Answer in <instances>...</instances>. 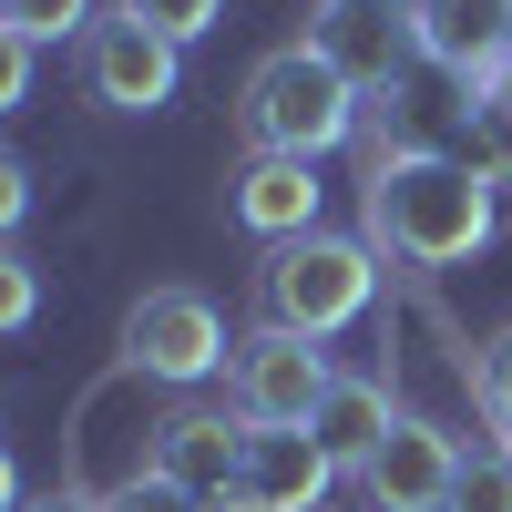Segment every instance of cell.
<instances>
[{"mask_svg": "<svg viewBox=\"0 0 512 512\" xmlns=\"http://www.w3.org/2000/svg\"><path fill=\"white\" fill-rule=\"evenodd\" d=\"M0 21H11L31 52H41V41H82L103 11H93V0H0Z\"/></svg>", "mask_w": 512, "mask_h": 512, "instance_id": "obj_15", "label": "cell"}, {"mask_svg": "<svg viewBox=\"0 0 512 512\" xmlns=\"http://www.w3.org/2000/svg\"><path fill=\"white\" fill-rule=\"evenodd\" d=\"M267 512H318L328 482H338V451L297 420V431H267V420H246V472H236Z\"/></svg>", "mask_w": 512, "mask_h": 512, "instance_id": "obj_11", "label": "cell"}, {"mask_svg": "<svg viewBox=\"0 0 512 512\" xmlns=\"http://www.w3.org/2000/svg\"><path fill=\"white\" fill-rule=\"evenodd\" d=\"M328 379H338L328 349L297 338V328H246L226 349V400H236V420H267V431H297V420L318 410Z\"/></svg>", "mask_w": 512, "mask_h": 512, "instance_id": "obj_5", "label": "cell"}, {"mask_svg": "<svg viewBox=\"0 0 512 512\" xmlns=\"http://www.w3.org/2000/svg\"><path fill=\"white\" fill-rule=\"evenodd\" d=\"M236 226L246 236H267V246H287V236H308L318 226V164L308 154H246V175H236Z\"/></svg>", "mask_w": 512, "mask_h": 512, "instance_id": "obj_12", "label": "cell"}, {"mask_svg": "<svg viewBox=\"0 0 512 512\" xmlns=\"http://www.w3.org/2000/svg\"><path fill=\"white\" fill-rule=\"evenodd\" d=\"M103 512H195L175 482H154V472H134V482H123V492H103Z\"/></svg>", "mask_w": 512, "mask_h": 512, "instance_id": "obj_20", "label": "cell"}, {"mask_svg": "<svg viewBox=\"0 0 512 512\" xmlns=\"http://www.w3.org/2000/svg\"><path fill=\"white\" fill-rule=\"evenodd\" d=\"M318 52L359 82V93H400V72L420 62V31H410V0H318Z\"/></svg>", "mask_w": 512, "mask_h": 512, "instance_id": "obj_8", "label": "cell"}, {"mask_svg": "<svg viewBox=\"0 0 512 512\" xmlns=\"http://www.w3.org/2000/svg\"><path fill=\"white\" fill-rule=\"evenodd\" d=\"M256 297H267V328L338 338L349 318H369V297H379V246H369V236H328V226H308V236L267 246Z\"/></svg>", "mask_w": 512, "mask_h": 512, "instance_id": "obj_3", "label": "cell"}, {"mask_svg": "<svg viewBox=\"0 0 512 512\" xmlns=\"http://www.w3.org/2000/svg\"><path fill=\"white\" fill-rule=\"evenodd\" d=\"M451 512H512V451H461Z\"/></svg>", "mask_w": 512, "mask_h": 512, "instance_id": "obj_17", "label": "cell"}, {"mask_svg": "<svg viewBox=\"0 0 512 512\" xmlns=\"http://www.w3.org/2000/svg\"><path fill=\"white\" fill-rule=\"evenodd\" d=\"M390 379H379V369H338L328 379V390H318V410H308V431L338 451V472H359V461L379 451V441H390Z\"/></svg>", "mask_w": 512, "mask_h": 512, "instance_id": "obj_13", "label": "cell"}, {"mask_svg": "<svg viewBox=\"0 0 512 512\" xmlns=\"http://www.w3.org/2000/svg\"><path fill=\"white\" fill-rule=\"evenodd\" d=\"M379 256L400 267H461V256L492 246V175H472L461 154H390L369 164V226H359Z\"/></svg>", "mask_w": 512, "mask_h": 512, "instance_id": "obj_1", "label": "cell"}, {"mask_svg": "<svg viewBox=\"0 0 512 512\" xmlns=\"http://www.w3.org/2000/svg\"><path fill=\"white\" fill-rule=\"evenodd\" d=\"M21 512H103V492H41V502H21Z\"/></svg>", "mask_w": 512, "mask_h": 512, "instance_id": "obj_23", "label": "cell"}, {"mask_svg": "<svg viewBox=\"0 0 512 512\" xmlns=\"http://www.w3.org/2000/svg\"><path fill=\"white\" fill-rule=\"evenodd\" d=\"M21 93H31V41H21L11 21H0V113H11Z\"/></svg>", "mask_w": 512, "mask_h": 512, "instance_id": "obj_22", "label": "cell"}, {"mask_svg": "<svg viewBox=\"0 0 512 512\" xmlns=\"http://www.w3.org/2000/svg\"><path fill=\"white\" fill-rule=\"evenodd\" d=\"M461 164L492 175V185H512V82L482 93V103H461Z\"/></svg>", "mask_w": 512, "mask_h": 512, "instance_id": "obj_14", "label": "cell"}, {"mask_svg": "<svg viewBox=\"0 0 512 512\" xmlns=\"http://www.w3.org/2000/svg\"><path fill=\"white\" fill-rule=\"evenodd\" d=\"M226 318L205 287H144L134 308H123V359H134L144 379H164V390H195V379L226 369Z\"/></svg>", "mask_w": 512, "mask_h": 512, "instance_id": "obj_4", "label": "cell"}, {"mask_svg": "<svg viewBox=\"0 0 512 512\" xmlns=\"http://www.w3.org/2000/svg\"><path fill=\"white\" fill-rule=\"evenodd\" d=\"M472 400H482V420H492L502 451H512V328L482 338V359H472Z\"/></svg>", "mask_w": 512, "mask_h": 512, "instance_id": "obj_16", "label": "cell"}, {"mask_svg": "<svg viewBox=\"0 0 512 512\" xmlns=\"http://www.w3.org/2000/svg\"><path fill=\"white\" fill-rule=\"evenodd\" d=\"M451 482H461V441L441 431V420H390V441H379L359 461V492L379 512H451Z\"/></svg>", "mask_w": 512, "mask_h": 512, "instance_id": "obj_9", "label": "cell"}, {"mask_svg": "<svg viewBox=\"0 0 512 512\" xmlns=\"http://www.w3.org/2000/svg\"><path fill=\"white\" fill-rule=\"evenodd\" d=\"M154 482H175L195 512L216 502V492H236V472H246V420L236 410H175L154 431V461H144Z\"/></svg>", "mask_w": 512, "mask_h": 512, "instance_id": "obj_10", "label": "cell"}, {"mask_svg": "<svg viewBox=\"0 0 512 512\" xmlns=\"http://www.w3.org/2000/svg\"><path fill=\"white\" fill-rule=\"evenodd\" d=\"M123 11H134V21H154V31L185 52V41H205V31L226 21V0H123Z\"/></svg>", "mask_w": 512, "mask_h": 512, "instance_id": "obj_18", "label": "cell"}, {"mask_svg": "<svg viewBox=\"0 0 512 512\" xmlns=\"http://www.w3.org/2000/svg\"><path fill=\"white\" fill-rule=\"evenodd\" d=\"M0 512H21V461L0 451Z\"/></svg>", "mask_w": 512, "mask_h": 512, "instance_id": "obj_24", "label": "cell"}, {"mask_svg": "<svg viewBox=\"0 0 512 512\" xmlns=\"http://www.w3.org/2000/svg\"><path fill=\"white\" fill-rule=\"evenodd\" d=\"M420 62H441L461 93H502L512 82V0H410Z\"/></svg>", "mask_w": 512, "mask_h": 512, "instance_id": "obj_7", "label": "cell"}, {"mask_svg": "<svg viewBox=\"0 0 512 512\" xmlns=\"http://www.w3.org/2000/svg\"><path fill=\"white\" fill-rule=\"evenodd\" d=\"M82 93H93L103 113L175 103V41H164L154 21H134V11H103L93 31H82Z\"/></svg>", "mask_w": 512, "mask_h": 512, "instance_id": "obj_6", "label": "cell"}, {"mask_svg": "<svg viewBox=\"0 0 512 512\" xmlns=\"http://www.w3.org/2000/svg\"><path fill=\"white\" fill-rule=\"evenodd\" d=\"M205 512H267V502H256V492L236 482V492H216V502H205Z\"/></svg>", "mask_w": 512, "mask_h": 512, "instance_id": "obj_25", "label": "cell"}, {"mask_svg": "<svg viewBox=\"0 0 512 512\" xmlns=\"http://www.w3.org/2000/svg\"><path fill=\"white\" fill-rule=\"evenodd\" d=\"M359 82L338 72L318 41H287V52H267L246 72V93H236V134H246V154H338L359 134Z\"/></svg>", "mask_w": 512, "mask_h": 512, "instance_id": "obj_2", "label": "cell"}, {"mask_svg": "<svg viewBox=\"0 0 512 512\" xmlns=\"http://www.w3.org/2000/svg\"><path fill=\"white\" fill-rule=\"evenodd\" d=\"M21 216H31V164L0 144V246H11V226H21Z\"/></svg>", "mask_w": 512, "mask_h": 512, "instance_id": "obj_21", "label": "cell"}, {"mask_svg": "<svg viewBox=\"0 0 512 512\" xmlns=\"http://www.w3.org/2000/svg\"><path fill=\"white\" fill-rule=\"evenodd\" d=\"M31 318H41V277H31V256L0 246V338H21Z\"/></svg>", "mask_w": 512, "mask_h": 512, "instance_id": "obj_19", "label": "cell"}]
</instances>
